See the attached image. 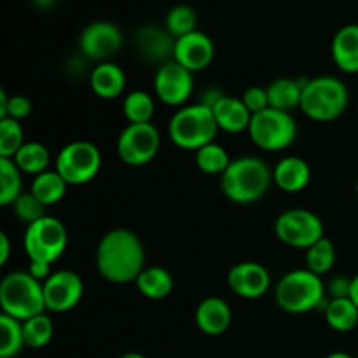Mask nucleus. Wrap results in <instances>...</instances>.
<instances>
[{"instance_id":"obj_1","label":"nucleus","mask_w":358,"mask_h":358,"mask_svg":"<svg viewBox=\"0 0 358 358\" xmlns=\"http://www.w3.org/2000/svg\"><path fill=\"white\" fill-rule=\"evenodd\" d=\"M145 268V248L133 231L117 227L98 241L96 269L107 282L135 283Z\"/></svg>"},{"instance_id":"obj_2","label":"nucleus","mask_w":358,"mask_h":358,"mask_svg":"<svg viewBox=\"0 0 358 358\" xmlns=\"http://www.w3.org/2000/svg\"><path fill=\"white\" fill-rule=\"evenodd\" d=\"M273 184V170L255 156H243L231 161L220 175V189L224 196L238 205H250L264 198Z\"/></svg>"},{"instance_id":"obj_3","label":"nucleus","mask_w":358,"mask_h":358,"mask_svg":"<svg viewBox=\"0 0 358 358\" xmlns=\"http://www.w3.org/2000/svg\"><path fill=\"white\" fill-rule=\"evenodd\" d=\"M324 280L322 276L315 275L310 269H296L283 276L278 282L275 290L276 304L287 313L301 315L308 311L324 310L329 301L325 299Z\"/></svg>"},{"instance_id":"obj_4","label":"nucleus","mask_w":358,"mask_h":358,"mask_svg":"<svg viewBox=\"0 0 358 358\" xmlns=\"http://www.w3.org/2000/svg\"><path fill=\"white\" fill-rule=\"evenodd\" d=\"M350 103L348 87L332 76L308 79L303 87L301 110L318 122H329L341 117Z\"/></svg>"},{"instance_id":"obj_5","label":"nucleus","mask_w":358,"mask_h":358,"mask_svg":"<svg viewBox=\"0 0 358 358\" xmlns=\"http://www.w3.org/2000/svg\"><path fill=\"white\" fill-rule=\"evenodd\" d=\"M0 306L2 313L24 322L45 313L44 287L28 271H13L0 283Z\"/></svg>"},{"instance_id":"obj_6","label":"nucleus","mask_w":358,"mask_h":358,"mask_svg":"<svg viewBox=\"0 0 358 358\" xmlns=\"http://www.w3.org/2000/svg\"><path fill=\"white\" fill-rule=\"evenodd\" d=\"M219 126L212 108L203 103L185 105L170 119L168 133L171 142L185 150H198L215 140Z\"/></svg>"},{"instance_id":"obj_7","label":"nucleus","mask_w":358,"mask_h":358,"mask_svg":"<svg viewBox=\"0 0 358 358\" xmlns=\"http://www.w3.org/2000/svg\"><path fill=\"white\" fill-rule=\"evenodd\" d=\"M248 135L259 149L268 150V152H280V150L289 149L296 142L297 122L290 112L269 107L252 115Z\"/></svg>"},{"instance_id":"obj_8","label":"nucleus","mask_w":358,"mask_h":358,"mask_svg":"<svg viewBox=\"0 0 358 358\" xmlns=\"http://www.w3.org/2000/svg\"><path fill=\"white\" fill-rule=\"evenodd\" d=\"M69 234L63 222L56 217H42L37 222L27 226L23 236L24 254L30 261H42L52 264L66 250Z\"/></svg>"},{"instance_id":"obj_9","label":"nucleus","mask_w":358,"mask_h":358,"mask_svg":"<svg viewBox=\"0 0 358 358\" xmlns=\"http://www.w3.org/2000/svg\"><path fill=\"white\" fill-rule=\"evenodd\" d=\"M100 149L87 140L66 143L56 157V171L69 185L87 184L100 173Z\"/></svg>"},{"instance_id":"obj_10","label":"nucleus","mask_w":358,"mask_h":358,"mask_svg":"<svg viewBox=\"0 0 358 358\" xmlns=\"http://www.w3.org/2000/svg\"><path fill=\"white\" fill-rule=\"evenodd\" d=\"M275 234L287 247L308 250L325 236V227L317 213L304 208H292L280 213L275 222Z\"/></svg>"},{"instance_id":"obj_11","label":"nucleus","mask_w":358,"mask_h":358,"mask_svg":"<svg viewBox=\"0 0 358 358\" xmlns=\"http://www.w3.org/2000/svg\"><path fill=\"white\" fill-rule=\"evenodd\" d=\"M161 136L152 122L128 124L117 138V156L128 166H143L159 152Z\"/></svg>"},{"instance_id":"obj_12","label":"nucleus","mask_w":358,"mask_h":358,"mask_svg":"<svg viewBox=\"0 0 358 358\" xmlns=\"http://www.w3.org/2000/svg\"><path fill=\"white\" fill-rule=\"evenodd\" d=\"M122 48V31L110 21H94L87 24L79 37V51L87 59L108 62Z\"/></svg>"},{"instance_id":"obj_13","label":"nucleus","mask_w":358,"mask_h":358,"mask_svg":"<svg viewBox=\"0 0 358 358\" xmlns=\"http://www.w3.org/2000/svg\"><path fill=\"white\" fill-rule=\"evenodd\" d=\"M194 83L192 72L178 65L177 62H168L156 70L154 76V93L170 107H184L185 101L191 98Z\"/></svg>"},{"instance_id":"obj_14","label":"nucleus","mask_w":358,"mask_h":358,"mask_svg":"<svg viewBox=\"0 0 358 358\" xmlns=\"http://www.w3.org/2000/svg\"><path fill=\"white\" fill-rule=\"evenodd\" d=\"M45 310L52 313H66L80 303L84 296V283L73 271H56L42 283Z\"/></svg>"},{"instance_id":"obj_15","label":"nucleus","mask_w":358,"mask_h":358,"mask_svg":"<svg viewBox=\"0 0 358 358\" xmlns=\"http://www.w3.org/2000/svg\"><path fill=\"white\" fill-rule=\"evenodd\" d=\"M213 56H215L213 41L203 31L196 30L175 41L173 62L187 69L189 72L194 73L205 70L213 62Z\"/></svg>"},{"instance_id":"obj_16","label":"nucleus","mask_w":358,"mask_h":358,"mask_svg":"<svg viewBox=\"0 0 358 358\" xmlns=\"http://www.w3.org/2000/svg\"><path fill=\"white\" fill-rule=\"evenodd\" d=\"M227 285L243 299H259L269 290L271 276L259 262H240L227 273Z\"/></svg>"},{"instance_id":"obj_17","label":"nucleus","mask_w":358,"mask_h":358,"mask_svg":"<svg viewBox=\"0 0 358 358\" xmlns=\"http://www.w3.org/2000/svg\"><path fill=\"white\" fill-rule=\"evenodd\" d=\"M175 41L177 38L166 28L145 24L136 30L133 42H135V49L140 58L145 59L147 63H156L161 66L173 59Z\"/></svg>"},{"instance_id":"obj_18","label":"nucleus","mask_w":358,"mask_h":358,"mask_svg":"<svg viewBox=\"0 0 358 358\" xmlns=\"http://www.w3.org/2000/svg\"><path fill=\"white\" fill-rule=\"evenodd\" d=\"M196 325L206 336H220L229 329L233 313L229 304L220 297H206L198 304L194 313Z\"/></svg>"},{"instance_id":"obj_19","label":"nucleus","mask_w":358,"mask_h":358,"mask_svg":"<svg viewBox=\"0 0 358 358\" xmlns=\"http://www.w3.org/2000/svg\"><path fill=\"white\" fill-rule=\"evenodd\" d=\"M311 180V168L303 157L287 156L273 170V184L285 192H301Z\"/></svg>"},{"instance_id":"obj_20","label":"nucleus","mask_w":358,"mask_h":358,"mask_svg":"<svg viewBox=\"0 0 358 358\" xmlns=\"http://www.w3.org/2000/svg\"><path fill=\"white\" fill-rule=\"evenodd\" d=\"M90 86L101 100H115L126 90V73L112 62L98 63L90 73Z\"/></svg>"},{"instance_id":"obj_21","label":"nucleus","mask_w":358,"mask_h":358,"mask_svg":"<svg viewBox=\"0 0 358 358\" xmlns=\"http://www.w3.org/2000/svg\"><path fill=\"white\" fill-rule=\"evenodd\" d=\"M219 129L226 133H241L248 131L252 114L241 100L234 96L224 94L212 108Z\"/></svg>"},{"instance_id":"obj_22","label":"nucleus","mask_w":358,"mask_h":358,"mask_svg":"<svg viewBox=\"0 0 358 358\" xmlns=\"http://www.w3.org/2000/svg\"><path fill=\"white\" fill-rule=\"evenodd\" d=\"M331 52L339 70L346 73L358 72V24H346L336 31Z\"/></svg>"},{"instance_id":"obj_23","label":"nucleus","mask_w":358,"mask_h":358,"mask_svg":"<svg viewBox=\"0 0 358 358\" xmlns=\"http://www.w3.org/2000/svg\"><path fill=\"white\" fill-rule=\"evenodd\" d=\"M303 87L304 84H299V80L290 79V77H280V79L273 80L266 87L268 90L269 107L292 114L294 108L301 107Z\"/></svg>"},{"instance_id":"obj_24","label":"nucleus","mask_w":358,"mask_h":358,"mask_svg":"<svg viewBox=\"0 0 358 358\" xmlns=\"http://www.w3.org/2000/svg\"><path fill=\"white\" fill-rule=\"evenodd\" d=\"M135 283L138 287L140 294L145 296L147 299L152 301L164 299L173 290V276L163 266H150V268H145L140 273Z\"/></svg>"},{"instance_id":"obj_25","label":"nucleus","mask_w":358,"mask_h":358,"mask_svg":"<svg viewBox=\"0 0 358 358\" xmlns=\"http://www.w3.org/2000/svg\"><path fill=\"white\" fill-rule=\"evenodd\" d=\"M13 161L23 173L37 177V175L48 171L49 163H51V154L44 143L24 142L23 147L16 152V156L13 157Z\"/></svg>"},{"instance_id":"obj_26","label":"nucleus","mask_w":358,"mask_h":358,"mask_svg":"<svg viewBox=\"0 0 358 358\" xmlns=\"http://www.w3.org/2000/svg\"><path fill=\"white\" fill-rule=\"evenodd\" d=\"M325 320L336 332H350L358 325V308L350 297L331 299L325 306Z\"/></svg>"},{"instance_id":"obj_27","label":"nucleus","mask_w":358,"mask_h":358,"mask_svg":"<svg viewBox=\"0 0 358 358\" xmlns=\"http://www.w3.org/2000/svg\"><path fill=\"white\" fill-rule=\"evenodd\" d=\"M66 187H69V184L63 180V177L58 171L48 170L34 178L30 192H34L45 206H51L62 201L66 192Z\"/></svg>"},{"instance_id":"obj_28","label":"nucleus","mask_w":358,"mask_h":358,"mask_svg":"<svg viewBox=\"0 0 358 358\" xmlns=\"http://www.w3.org/2000/svg\"><path fill=\"white\" fill-rule=\"evenodd\" d=\"M122 114L128 119L129 124L152 122L154 114H156L154 98L145 91H131L126 94L124 101H122Z\"/></svg>"},{"instance_id":"obj_29","label":"nucleus","mask_w":358,"mask_h":358,"mask_svg":"<svg viewBox=\"0 0 358 358\" xmlns=\"http://www.w3.org/2000/svg\"><path fill=\"white\" fill-rule=\"evenodd\" d=\"M23 171L16 166L13 159L0 157V205L9 206L23 194Z\"/></svg>"},{"instance_id":"obj_30","label":"nucleus","mask_w":358,"mask_h":358,"mask_svg":"<svg viewBox=\"0 0 358 358\" xmlns=\"http://www.w3.org/2000/svg\"><path fill=\"white\" fill-rule=\"evenodd\" d=\"M52 334H55V324H52L51 317H48L45 313H41L23 322L24 346H28V348H45L51 343Z\"/></svg>"},{"instance_id":"obj_31","label":"nucleus","mask_w":358,"mask_h":358,"mask_svg":"<svg viewBox=\"0 0 358 358\" xmlns=\"http://www.w3.org/2000/svg\"><path fill=\"white\" fill-rule=\"evenodd\" d=\"M23 322L0 315V358H13L23 350Z\"/></svg>"},{"instance_id":"obj_32","label":"nucleus","mask_w":358,"mask_h":358,"mask_svg":"<svg viewBox=\"0 0 358 358\" xmlns=\"http://www.w3.org/2000/svg\"><path fill=\"white\" fill-rule=\"evenodd\" d=\"M196 166L203 171V173L208 175H222L227 170V166L231 164V157L227 154V150L224 149L219 143L212 142L208 145L201 147V149L196 150Z\"/></svg>"},{"instance_id":"obj_33","label":"nucleus","mask_w":358,"mask_h":358,"mask_svg":"<svg viewBox=\"0 0 358 358\" xmlns=\"http://www.w3.org/2000/svg\"><path fill=\"white\" fill-rule=\"evenodd\" d=\"M336 247L329 238H322L306 250V269L318 276H324L334 268Z\"/></svg>"},{"instance_id":"obj_34","label":"nucleus","mask_w":358,"mask_h":358,"mask_svg":"<svg viewBox=\"0 0 358 358\" xmlns=\"http://www.w3.org/2000/svg\"><path fill=\"white\" fill-rule=\"evenodd\" d=\"M198 14L189 6H175L168 10L164 17V28L173 35L175 38H180L184 35L192 34L198 30Z\"/></svg>"},{"instance_id":"obj_35","label":"nucleus","mask_w":358,"mask_h":358,"mask_svg":"<svg viewBox=\"0 0 358 358\" xmlns=\"http://www.w3.org/2000/svg\"><path fill=\"white\" fill-rule=\"evenodd\" d=\"M24 133L16 119H0V157L13 159L17 150L23 147Z\"/></svg>"},{"instance_id":"obj_36","label":"nucleus","mask_w":358,"mask_h":358,"mask_svg":"<svg viewBox=\"0 0 358 358\" xmlns=\"http://www.w3.org/2000/svg\"><path fill=\"white\" fill-rule=\"evenodd\" d=\"M45 208L48 206L34 194V192H23L16 201L13 203V210L17 219L24 222L27 226L37 222L42 217H45Z\"/></svg>"},{"instance_id":"obj_37","label":"nucleus","mask_w":358,"mask_h":358,"mask_svg":"<svg viewBox=\"0 0 358 358\" xmlns=\"http://www.w3.org/2000/svg\"><path fill=\"white\" fill-rule=\"evenodd\" d=\"M31 114V101L23 94L7 96L6 91H0V119H27Z\"/></svg>"},{"instance_id":"obj_38","label":"nucleus","mask_w":358,"mask_h":358,"mask_svg":"<svg viewBox=\"0 0 358 358\" xmlns=\"http://www.w3.org/2000/svg\"><path fill=\"white\" fill-rule=\"evenodd\" d=\"M241 101L245 103V107L250 110V114H259V112L269 108V98H268V90L261 86H252L248 87L243 93Z\"/></svg>"},{"instance_id":"obj_39","label":"nucleus","mask_w":358,"mask_h":358,"mask_svg":"<svg viewBox=\"0 0 358 358\" xmlns=\"http://www.w3.org/2000/svg\"><path fill=\"white\" fill-rule=\"evenodd\" d=\"M350 289H352V280L346 276H336L329 283L327 292L331 294V299H343V297H350Z\"/></svg>"},{"instance_id":"obj_40","label":"nucleus","mask_w":358,"mask_h":358,"mask_svg":"<svg viewBox=\"0 0 358 358\" xmlns=\"http://www.w3.org/2000/svg\"><path fill=\"white\" fill-rule=\"evenodd\" d=\"M28 273H30V275L34 276L35 280H38L41 283H44L45 280L52 275L51 264H49V262H42V261H30Z\"/></svg>"},{"instance_id":"obj_41","label":"nucleus","mask_w":358,"mask_h":358,"mask_svg":"<svg viewBox=\"0 0 358 358\" xmlns=\"http://www.w3.org/2000/svg\"><path fill=\"white\" fill-rule=\"evenodd\" d=\"M10 255V243L6 233L0 234V266H6Z\"/></svg>"},{"instance_id":"obj_42","label":"nucleus","mask_w":358,"mask_h":358,"mask_svg":"<svg viewBox=\"0 0 358 358\" xmlns=\"http://www.w3.org/2000/svg\"><path fill=\"white\" fill-rule=\"evenodd\" d=\"M59 0H31V3H34L35 9L38 10H51L55 9L56 3H58Z\"/></svg>"},{"instance_id":"obj_43","label":"nucleus","mask_w":358,"mask_h":358,"mask_svg":"<svg viewBox=\"0 0 358 358\" xmlns=\"http://www.w3.org/2000/svg\"><path fill=\"white\" fill-rule=\"evenodd\" d=\"M350 299L355 303V306L358 308V275L352 278V289H350Z\"/></svg>"},{"instance_id":"obj_44","label":"nucleus","mask_w":358,"mask_h":358,"mask_svg":"<svg viewBox=\"0 0 358 358\" xmlns=\"http://www.w3.org/2000/svg\"><path fill=\"white\" fill-rule=\"evenodd\" d=\"M325 358H353V357L350 355V353H346V352H334V353H331V355H327Z\"/></svg>"},{"instance_id":"obj_45","label":"nucleus","mask_w":358,"mask_h":358,"mask_svg":"<svg viewBox=\"0 0 358 358\" xmlns=\"http://www.w3.org/2000/svg\"><path fill=\"white\" fill-rule=\"evenodd\" d=\"M121 358H147V357L142 355V353H138V352H128V353H124Z\"/></svg>"},{"instance_id":"obj_46","label":"nucleus","mask_w":358,"mask_h":358,"mask_svg":"<svg viewBox=\"0 0 358 358\" xmlns=\"http://www.w3.org/2000/svg\"><path fill=\"white\" fill-rule=\"evenodd\" d=\"M357 198H358V180H357Z\"/></svg>"}]
</instances>
